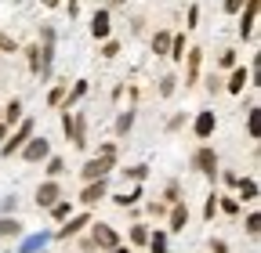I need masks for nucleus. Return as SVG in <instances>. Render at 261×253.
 <instances>
[{
    "label": "nucleus",
    "instance_id": "obj_33",
    "mask_svg": "<svg viewBox=\"0 0 261 253\" xmlns=\"http://www.w3.org/2000/svg\"><path fill=\"white\" fill-rule=\"evenodd\" d=\"M109 253H127V249L123 246H109Z\"/></svg>",
    "mask_w": 261,
    "mask_h": 253
},
{
    "label": "nucleus",
    "instance_id": "obj_1",
    "mask_svg": "<svg viewBox=\"0 0 261 253\" xmlns=\"http://www.w3.org/2000/svg\"><path fill=\"white\" fill-rule=\"evenodd\" d=\"M113 167V155L109 152H102V155H98V160H91L87 167H84V177L87 181H98V177H106V170Z\"/></svg>",
    "mask_w": 261,
    "mask_h": 253
},
{
    "label": "nucleus",
    "instance_id": "obj_13",
    "mask_svg": "<svg viewBox=\"0 0 261 253\" xmlns=\"http://www.w3.org/2000/svg\"><path fill=\"white\" fill-rule=\"evenodd\" d=\"M84 225H91V217H87V213H80L76 220H69V225H65V228H62L58 235H62V239H69V235H76V232H80Z\"/></svg>",
    "mask_w": 261,
    "mask_h": 253
},
{
    "label": "nucleus",
    "instance_id": "obj_35",
    "mask_svg": "<svg viewBox=\"0 0 261 253\" xmlns=\"http://www.w3.org/2000/svg\"><path fill=\"white\" fill-rule=\"evenodd\" d=\"M73 4H76V0H73Z\"/></svg>",
    "mask_w": 261,
    "mask_h": 253
},
{
    "label": "nucleus",
    "instance_id": "obj_6",
    "mask_svg": "<svg viewBox=\"0 0 261 253\" xmlns=\"http://www.w3.org/2000/svg\"><path fill=\"white\" fill-rule=\"evenodd\" d=\"M94 246H116V232L109 228V225H94Z\"/></svg>",
    "mask_w": 261,
    "mask_h": 253
},
{
    "label": "nucleus",
    "instance_id": "obj_28",
    "mask_svg": "<svg viewBox=\"0 0 261 253\" xmlns=\"http://www.w3.org/2000/svg\"><path fill=\"white\" fill-rule=\"evenodd\" d=\"M214 210H218V199L211 196V199H207V206H203V213H207V217H214Z\"/></svg>",
    "mask_w": 261,
    "mask_h": 253
},
{
    "label": "nucleus",
    "instance_id": "obj_15",
    "mask_svg": "<svg viewBox=\"0 0 261 253\" xmlns=\"http://www.w3.org/2000/svg\"><path fill=\"white\" fill-rule=\"evenodd\" d=\"M196 73H200V51L192 47V51H189V80H185V83H192V80H196Z\"/></svg>",
    "mask_w": 261,
    "mask_h": 253
},
{
    "label": "nucleus",
    "instance_id": "obj_8",
    "mask_svg": "<svg viewBox=\"0 0 261 253\" xmlns=\"http://www.w3.org/2000/svg\"><path fill=\"white\" fill-rule=\"evenodd\" d=\"M102 196H106V184H102V177H98V181H91V184L84 188V196H80V199H84V203L91 206V203H98Z\"/></svg>",
    "mask_w": 261,
    "mask_h": 253
},
{
    "label": "nucleus",
    "instance_id": "obj_27",
    "mask_svg": "<svg viewBox=\"0 0 261 253\" xmlns=\"http://www.w3.org/2000/svg\"><path fill=\"white\" fill-rule=\"evenodd\" d=\"M130 239H135V242H145V239H149V232H145V228H142V225H138V228H135V232H130Z\"/></svg>",
    "mask_w": 261,
    "mask_h": 253
},
{
    "label": "nucleus",
    "instance_id": "obj_11",
    "mask_svg": "<svg viewBox=\"0 0 261 253\" xmlns=\"http://www.w3.org/2000/svg\"><path fill=\"white\" fill-rule=\"evenodd\" d=\"M185 225H189V206H181V203H178V206H174V213H171V232H181Z\"/></svg>",
    "mask_w": 261,
    "mask_h": 253
},
{
    "label": "nucleus",
    "instance_id": "obj_12",
    "mask_svg": "<svg viewBox=\"0 0 261 253\" xmlns=\"http://www.w3.org/2000/svg\"><path fill=\"white\" fill-rule=\"evenodd\" d=\"M47 239H51V235H44V232H40V235H29V239L22 242V253H37V249H44Z\"/></svg>",
    "mask_w": 261,
    "mask_h": 253
},
{
    "label": "nucleus",
    "instance_id": "obj_26",
    "mask_svg": "<svg viewBox=\"0 0 261 253\" xmlns=\"http://www.w3.org/2000/svg\"><path fill=\"white\" fill-rule=\"evenodd\" d=\"M174 90V76H163V83H160V94H171Z\"/></svg>",
    "mask_w": 261,
    "mask_h": 253
},
{
    "label": "nucleus",
    "instance_id": "obj_20",
    "mask_svg": "<svg viewBox=\"0 0 261 253\" xmlns=\"http://www.w3.org/2000/svg\"><path fill=\"white\" fill-rule=\"evenodd\" d=\"M152 47H156V54H163V51H167V47H171V37H167V33H156V40H152Z\"/></svg>",
    "mask_w": 261,
    "mask_h": 253
},
{
    "label": "nucleus",
    "instance_id": "obj_22",
    "mask_svg": "<svg viewBox=\"0 0 261 253\" xmlns=\"http://www.w3.org/2000/svg\"><path fill=\"white\" fill-rule=\"evenodd\" d=\"M130 123H135V116H130V112H123V116L116 119V131H120V134H127V131H130Z\"/></svg>",
    "mask_w": 261,
    "mask_h": 253
},
{
    "label": "nucleus",
    "instance_id": "obj_25",
    "mask_svg": "<svg viewBox=\"0 0 261 253\" xmlns=\"http://www.w3.org/2000/svg\"><path fill=\"white\" fill-rule=\"evenodd\" d=\"M171 47H174V51H171L174 58H185V40H181V37H178V40H171Z\"/></svg>",
    "mask_w": 261,
    "mask_h": 253
},
{
    "label": "nucleus",
    "instance_id": "obj_2",
    "mask_svg": "<svg viewBox=\"0 0 261 253\" xmlns=\"http://www.w3.org/2000/svg\"><path fill=\"white\" fill-rule=\"evenodd\" d=\"M29 138H33V123H29V119H25V123H22V126H18V134H15V138H8V141H4V155H11V152H18V148H22V145H25V141H29Z\"/></svg>",
    "mask_w": 261,
    "mask_h": 253
},
{
    "label": "nucleus",
    "instance_id": "obj_4",
    "mask_svg": "<svg viewBox=\"0 0 261 253\" xmlns=\"http://www.w3.org/2000/svg\"><path fill=\"white\" fill-rule=\"evenodd\" d=\"M254 22H257V0H247V15H243V22H240V37H243V40L254 33Z\"/></svg>",
    "mask_w": 261,
    "mask_h": 253
},
{
    "label": "nucleus",
    "instance_id": "obj_5",
    "mask_svg": "<svg viewBox=\"0 0 261 253\" xmlns=\"http://www.w3.org/2000/svg\"><path fill=\"white\" fill-rule=\"evenodd\" d=\"M22 148H25V160H33V163H37V160H44V155H47V141H44V138H29V141H25Z\"/></svg>",
    "mask_w": 261,
    "mask_h": 253
},
{
    "label": "nucleus",
    "instance_id": "obj_29",
    "mask_svg": "<svg viewBox=\"0 0 261 253\" xmlns=\"http://www.w3.org/2000/svg\"><path fill=\"white\" fill-rule=\"evenodd\" d=\"M47 102H51V105H58V102H62V87H55V90L47 94Z\"/></svg>",
    "mask_w": 261,
    "mask_h": 253
},
{
    "label": "nucleus",
    "instance_id": "obj_24",
    "mask_svg": "<svg viewBox=\"0 0 261 253\" xmlns=\"http://www.w3.org/2000/svg\"><path fill=\"white\" fill-rule=\"evenodd\" d=\"M247 131H250V138H257V109H250V119H247Z\"/></svg>",
    "mask_w": 261,
    "mask_h": 253
},
{
    "label": "nucleus",
    "instance_id": "obj_16",
    "mask_svg": "<svg viewBox=\"0 0 261 253\" xmlns=\"http://www.w3.org/2000/svg\"><path fill=\"white\" fill-rule=\"evenodd\" d=\"M240 196H243V199H257V181H250V177L240 181Z\"/></svg>",
    "mask_w": 261,
    "mask_h": 253
},
{
    "label": "nucleus",
    "instance_id": "obj_31",
    "mask_svg": "<svg viewBox=\"0 0 261 253\" xmlns=\"http://www.w3.org/2000/svg\"><path fill=\"white\" fill-rule=\"evenodd\" d=\"M243 8V0H225V11H240Z\"/></svg>",
    "mask_w": 261,
    "mask_h": 253
},
{
    "label": "nucleus",
    "instance_id": "obj_18",
    "mask_svg": "<svg viewBox=\"0 0 261 253\" xmlns=\"http://www.w3.org/2000/svg\"><path fill=\"white\" fill-rule=\"evenodd\" d=\"M47 210H51V213H55L58 220H65V217H69V203H62V199H58V203H51Z\"/></svg>",
    "mask_w": 261,
    "mask_h": 253
},
{
    "label": "nucleus",
    "instance_id": "obj_19",
    "mask_svg": "<svg viewBox=\"0 0 261 253\" xmlns=\"http://www.w3.org/2000/svg\"><path fill=\"white\" fill-rule=\"evenodd\" d=\"M149 246H152V253H163V249H167V235H163V232H156V235L149 239Z\"/></svg>",
    "mask_w": 261,
    "mask_h": 253
},
{
    "label": "nucleus",
    "instance_id": "obj_17",
    "mask_svg": "<svg viewBox=\"0 0 261 253\" xmlns=\"http://www.w3.org/2000/svg\"><path fill=\"white\" fill-rule=\"evenodd\" d=\"M243 83H247V73H243V69H236V73H232V80H228V90L240 94V90H243Z\"/></svg>",
    "mask_w": 261,
    "mask_h": 253
},
{
    "label": "nucleus",
    "instance_id": "obj_21",
    "mask_svg": "<svg viewBox=\"0 0 261 253\" xmlns=\"http://www.w3.org/2000/svg\"><path fill=\"white\" fill-rule=\"evenodd\" d=\"M4 116H8V123H18V119H22V105H18V102H11Z\"/></svg>",
    "mask_w": 261,
    "mask_h": 253
},
{
    "label": "nucleus",
    "instance_id": "obj_9",
    "mask_svg": "<svg viewBox=\"0 0 261 253\" xmlns=\"http://www.w3.org/2000/svg\"><path fill=\"white\" fill-rule=\"evenodd\" d=\"M91 33H94L98 40H106V37H109V15H106V11H98V15H94V22H91Z\"/></svg>",
    "mask_w": 261,
    "mask_h": 253
},
{
    "label": "nucleus",
    "instance_id": "obj_34",
    "mask_svg": "<svg viewBox=\"0 0 261 253\" xmlns=\"http://www.w3.org/2000/svg\"><path fill=\"white\" fill-rule=\"evenodd\" d=\"M44 4H47V8H55V4H58V0H44Z\"/></svg>",
    "mask_w": 261,
    "mask_h": 253
},
{
    "label": "nucleus",
    "instance_id": "obj_3",
    "mask_svg": "<svg viewBox=\"0 0 261 253\" xmlns=\"http://www.w3.org/2000/svg\"><path fill=\"white\" fill-rule=\"evenodd\" d=\"M196 170H203L207 177H214V170H218V155H214V148H200V152H196Z\"/></svg>",
    "mask_w": 261,
    "mask_h": 253
},
{
    "label": "nucleus",
    "instance_id": "obj_7",
    "mask_svg": "<svg viewBox=\"0 0 261 253\" xmlns=\"http://www.w3.org/2000/svg\"><path fill=\"white\" fill-rule=\"evenodd\" d=\"M58 196H62V192H58V184H55V181H47V184H40L37 203H40V206H51V203H58Z\"/></svg>",
    "mask_w": 261,
    "mask_h": 253
},
{
    "label": "nucleus",
    "instance_id": "obj_10",
    "mask_svg": "<svg viewBox=\"0 0 261 253\" xmlns=\"http://www.w3.org/2000/svg\"><path fill=\"white\" fill-rule=\"evenodd\" d=\"M211 131H214V112H200V116H196V134L211 138Z\"/></svg>",
    "mask_w": 261,
    "mask_h": 253
},
{
    "label": "nucleus",
    "instance_id": "obj_14",
    "mask_svg": "<svg viewBox=\"0 0 261 253\" xmlns=\"http://www.w3.org/2000/svg\"><path fill=\"white\" fill-rule=\"evenodd\" d=\"M22 232V225L15 217H0V235H18Z\"/></svg>",
    "mask_w": 261,
    "mask_h": 253
},
{
    "label": "nucleus",
    "instance_id": "obj_23",
    "mask_svg": "<svg viewBox=\"0 0 261 253\" xmlns=\"http://www.w3.org/2000/svg\"><path fill=\"white\" fill-rule=\"evenodd\" d=\"M257 228H261V217H257V213H250V217H247V232H250V235H257Z\"/></svg>",
    "mask_w": 261,
    "mask_h": 253
},
{
    "label": "nucleus",
    "instance_id": "obj_32",
    "mask_svg": "<svg viewBox=\"0 0 261 253\" xmlns=\"http://www.w3.org/2000/svg\"><path fill=\"white\" fill-rule=\"evenodd\" d=\"M62 167H65V163H62V160H51V163H47V174H58V170H62Z\"/></svg>",
    "mask_w": 261,
    "mask_h": 253
},
{
    "label": "nucleus",
    "instance_id": "obj_30",
    "mask_svg": "<svg viewBox=\"0 0 261 253\" xmlns=\"http://www.w3.org/2000/svg\"><path fill=\"white\" fill-rule=\"evenodd\" d=\"M0 47H4V51H15V40H11V37H4V33H0Z\"/></svg>",
    "mask_w": 261,
    "mask_h": 253
}]
</instances>
